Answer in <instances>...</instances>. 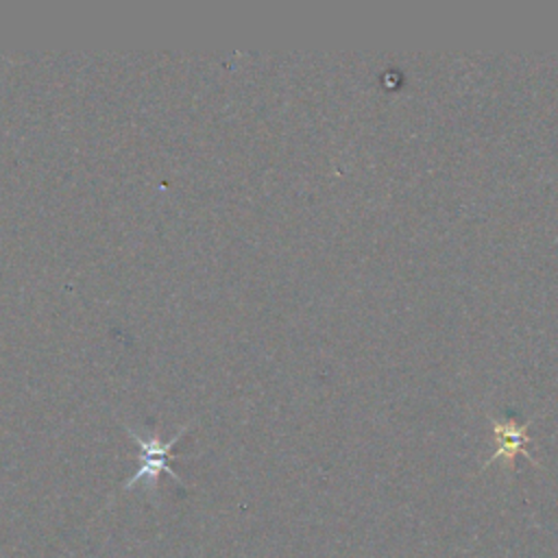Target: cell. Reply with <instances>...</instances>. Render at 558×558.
I'll list each match as a JSON object with an SVG mask.
<instances>
[{"label":"cell","instance_id":"obj_1","mask_svg":"<svg viewBox=\"0 0 558 558\" xmlns=\"http://www.w3.org/2000/svg\"><path fill=\"white\" fill-rule=\"evenodd\" d=\"M185 432V427L183 429H179V434L177 436H172L170 440H161L159 436H150V438H140V434H135V432H131V438L137 442V447L142 449V464L137 466V471L133 473V477L124 484L126 488H131L133 484H137L140 480H148V482H155L157 477H159V473L161 471H166L168 475H172L177 482H181V477L170 469V464H168V458L172 456L170 451H172V447H174V442L181 438V434Z\"/></svg>","mask_w":558,"mask_h":558},{"label":"cell","instance_id":"obj_2","mask_svg":"<svg viewBox=\"0 0 558 558\" xmlns=\"http://www.w3.org/2000/svg\"><path fill=\"white\" fill-rule=\"evenodd\" d=\"M532 421H525V423H519L514 418H506V421H497V418H490V425H493V434H495V451L493 456L484 462V469L497 460H506L508 464L517 458V453H523L527 460L536 462L534 456L527 451V445H530V436H527V427H530Z\"/></svg>","mask_w":558,"mask_h":558}]
</instances>
